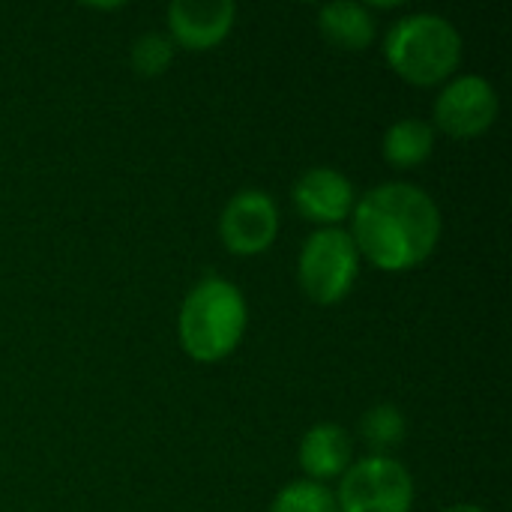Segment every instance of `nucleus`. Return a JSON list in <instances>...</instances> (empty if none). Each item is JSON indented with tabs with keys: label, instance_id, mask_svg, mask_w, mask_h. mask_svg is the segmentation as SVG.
<instances>
[{
	"label": "nucleus",
	"instance_id": "1",
	"mask_svg": "<svg viewBox=\"0 0 512 512\" xmlns=\"http://www.w3.org/2000/svg\"><path fill=\"white\" fill-rule=\"evenodd\" d=\"M441 207L414 183H381L351 213V240L360 258L384 273H408L426 264L441 240Z\"/></svg>",
	"mask_w": 512,
	"mask_h": 512
},
{
	"label": "nucleus",
	"instance_id": "2",
	"mask_svg": "<svg viewBox=\"0 0 512 512\" xmlns=\"http://www.w3.org/2000/svg\"><path fill=\"white\" fill-rule=\"evenodd\" d=\"M249 324L243 291L219 276L201 279L183 300L177 336L183 351L198 363H219L237 351Z\"/></svg>",
	"mask_w": 512,
	"mask_h": 512
},
{
	"label": "nucleus",
	"instance_id": "3",
	"mask_svg": "<svg viewBox=\"0 0 512 512\" xmlns=\"http://www.w3.org/2000/svg\"><path fill=\"white\" fill-rule=\"evenodd\" d=\"M459 27L435 12H414L399 18L384 36L387 66L414 87H438L453 78L462 63Z\"/></svg>",
	"mask_w": 512,
	"mask_h": 512
},
{
	"label": "nucleus",
	"instance_id": "4",
	"mask_svg": "<svg viewBox=\"0 0 512 512\" xmlns=\"http://www.w3.org/2000/svg\"><path fill=\"white\" fill-rule=\"evenodd\" d=\"M360 276V252L345 228H318L300 249L297 279L318 306L342 303Z\"/></svg>",
	"mask_w": 512,
	"mask_h": 512
},
{
	"label": "nucleus",
	"instance_id": "5",
	"mask_svg": "<svg viewBox=\"0 0 512 512\" xmlns=\"http://www.w3.org/2000/svg\"><path fill=\"white\" fill-rule=\"evenodd\" d=\"M333 498L339 512H411L414 477L393 456H366L339 477Z\"/></svg>",
	"mask_w": 512,
	"mask_h": 512
},
{
	"label": "nucleus",
	"instance_id": "6",
	"mask_svg": "<svg viewBox=\"0 0 512 512\" xmlns=\"http://www.w3.org/2000/svg\"><path fill=\"white\" fill-rule=\"evenodd\" d=\"M498 111H501L498 90L489 84V78L459 75V78H450L444 90L438 93L432 117L444 135L468 141V138H480L483 132H489L498 120Z\"/></svg>",
	"mask_w": 512,
	"mask_h": 512
},
{
	"label": "nucleus",
	"instance_id": "7",
	"mask_svg": "<svg viewBox=\"0 0 512 512\" xmlns=\"http://www.w3.org/2000/svg\"><path fill=\"white\" fill-rule=\"evenodd\" d=\"M279 234V207L261 189H240L219 216V240L231 255L252 258L273 246Z\"/></svg>",
	"mask_w": 512,
	"mask_h": 512
},
{
	"label": "nucleus",
	"instance_id": "8",
	"mask_svg": "<svg viewBox=\"0 0 512 512\" xmlns=\"http://www.w3.org/2000/svg\"><path fill=\"white\" fill-rule=\"evenodd\" d=\"M165 21L174 48L210 51L228 39L237 21V6L231 0H174L165 9Z\"/></svg>",
	"mask_w": 512,
	"mask_h": 512
},
{
	"label": "nucleus",
	"instance_id": "9",
	"mask_svg": "<svg viewBox=\"0 0 512 512\" xmlns=\"http://www.w3.org/2000/svg\"><path fill=\"white\" fill-rule=\"evenodd\" d=\"M291 201L303 219L321 228H339V222L351 219L357 192H354V183L342 171L321 165L297 177L291 189Z\"/></svg>",
	"mask_w": 512,
	"mask_h": 512
},
{
	"label": "nucleus",
	"instance_id": "10",
	"mask_svg": "<svg viewBox=\"0 0 512 512\" xmlns=\"http://www.w3.org/2000/svg\"><path fill=\"white\" fill-rule=\"evenodd\" d=\"M297 459L303 474L324 486V480H339L351 468L354 447L339 423H318L303 435Z\"/></svg>",
	"mask_w": 512,
	"mask_h": 512
},
{
	"label": "nucleus",
	"instance_id": "11",
	"mask_svg": "<svg viewBox=\"0 0 512 512\" xmlns=\"http://www.w3.org/2000/svg\"><path fill=\"white\" fill-rule=\"evenodd\" d=\"M318 30L330 45L342 51H363L375 39V15L363 3H351V0L327 3L318 12Z\"/></svg>",
	"mask_w": 512,
	"mask_h": 512
},
{
	"label": "nucleus",
	"instance_id": "12",
	"mask_svg": "<svg viewBox=\"0 0 512 512\" xmlns=\"http://www.w3.org/2000/svg\"><path fill=\"white\" fill-rule=\"evenodd\" d=\"M435 150V129L426 120L405 117L384 132L381 153L393 168H417Z\"/></svg>",
	"mask_w": 512,
	"mask_h": 512
},
{
	"label": "nucleus",
	"instance_id": "13",
	"mask_svg": "<svg viewBox=\"0 0 512 512\" xmlns=\"http://www.w3.org/2000/svg\"><path fill=\"white\" fill-rule=\"evenodd\" d=\"M408 423L396 405H375L360 417V438L366 447L375 450V456H387L405 441Z\"/></svg>",
	"mask_w": 512,
	"mask_h": 512
},
{
	"label": "nucleus",
	"instance_id": "14",
	"mask_svg": "<svg viewBox=\"0 0 512 512\" xmlns=\"http://www.w3.org/2000/svg\"><path fill=\"white\" fill-rule=\"evenodd\" d=\"M270 512H339V504L327 486L312 480H294L273 498Z\"/></svg>",
	"mask_w": 512,
	"mask_h": 512
},
{
	"label": "nucleus",
	"instance_id": "15",
	"mask_svg": "<svg viewBox=\"0 0 512 512\" xmlns=\"http://www.w3.org/2000/svg\"><path fill=\"white\" fill-rule=\"evenodd\" d=\"M129 60H132V69L141 75V78H159L168 72V66L174 63V42L165 36V33H141L129 51Z\"/></svg>",
	"mask_w": 512,
	"mask_h": 512
},
{
	"label": "nucleus",
	"instance_id": "16",
	"mask_svg": "<svg viewBox=\"0 0 512 512\" xmlns=\"http://www.w3.org/2000/svg\"><path fill=\"white\" fill-rule=\"evenodd\" d=\"M441 512H486L483 507H477V504H450L447 510Z\"/></svg>",
	"mask_w": 512,
	"mask_h": 512
}]
</instances>
